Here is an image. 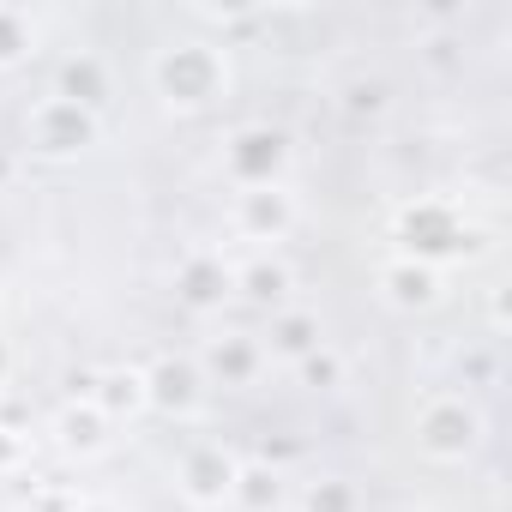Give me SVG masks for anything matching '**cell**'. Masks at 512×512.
Instances as JSON below:
<instances>
[{
  "label": "cell",
  "mask_w": 512,
  "mask_h": 512,
  "mask_svg": "<svg viewBox=\"0 0 512 512\" xmlns=\"http://www.w3.org/2000/svg\"><path fill=\"white\" fill-rule=\"evenodd\" d=\"M151 79H157L163 103L199 109V103H211V97L229 85V67H223V55H217L211 43H175V49H163V55L151 61Z\"/></svg>",
  "instance_id": "obj_1"
},
{
  "label": "cell",
  "mask_w": 512,
  "mask_h": 512,
  "mask_svg": "<svg viewBox=\"0 0 512 512\" xmlns=\"http://www.w3.org/2000/svg\"><path fill=\"white\" fill-rule=\"evenodd\" d=\"M398 241H404V260L416 266H434V260H452L470 241V223L458 217V205L446 199H416L398 211Z\"/></svg>",
  "instance_id": "obj_2"
},
{
  "label": "cell",
  "mask_w": 512,
  "mask_h": 512,
  "mask_svg": "<svg viewBox=\"0 0 512 512\" xmlns=\"http://www.w3.org/2000/svg\"><path fill=\"white\" fill-rule=\"evenodd\" d=\"M476 434H482V416H476L458 392H440V398H428V404L416 410V446H422L428 458H440V464L464 458V452L476 446Z\"/></svg>",
  "instance_id": "obj_3"
},
{
  "label": "cell",
  "mask_w": 512,
  "mask_h": 512,
  "mask_svg": "<svg viewBox=\"0 0 512 512\" xmlns=\"http://www.w3.org/2000/svg\"><path fill=\"white\" fill-rule=\"evenodd\" d=\"M25 133H31V151H43V157H73V151H85V145L97 139V115L79 109V103H67V97H43V103L31 109V121H25Z\"/></svg>",
  "instance_id": "obj_4"
},
{
  "label": "cell",
  "mask_w": 512,
  "mask_h": 512,
  "mask_svg": "<svg viewBox=\"0 0 512 512\" xmlns=\"http://www.w3.org/2000/svg\"><path fill=\"white\" fill-rule=\"evenodd\" d=\"M284 133L272 127H241L229 145H223V169L235 181V193H253V187H278V169H284Z\"/></svg>",
  "instance_id": "obj_5"
},
{
  "label": "cell",
  "mask_w": 512,
  "mask_h": 512,
  "mask_svg": "<svg viewBox=\"0 0 512 512\" xmlns=\"http://www.w3.org/2000/svg\"><path fill=\"white\" fill-rule=\"evenodd\" d=\"M175 296H181V308H193V314H217L229 296H235V266L223 260V253H187V260L175 266Z\"/></svg>",
  "instance_id": "obj_6"
},
{
  "label": "cell",
  "mask_w": 512,
  "mask_h": 512,
  "mask_svg": "<svg viewBox=\"0 0 512 512\" xmlns=\"http://www.w3.org/2000/svg\"><path fill=\"white\" fill-rule=\"evenodd\" d=\"M145 404L163 410V416H193L205 404V374L199 362H181V356H163L145 368Z\"/></svg>",
  "instance_id": "obj_7"
},
{
  "label": "cell",
  "mask_w": 512,
  "mask_h": 512,
  "mask_svg": "<svg viewBox=\"0 0 512 512\" xmlns=\"http://www.w3.org/2000/svg\"><path fill=\"white\" fill-rule=\"evenodd\" d=\"M235 452H223V446H193L187 458H181V494L193 500V506H223L229 500V488H235Z\"/></svg>",
  "instance_id": "obj_8"
},
{
  "label": "cell",
  "mask_w": 512,
  "mask_h": 512,
  "mask_svg": "<svg viewBox=\"0 0 512 512\" xmlns=\"http://www.w3.org/2000/svg\"><path fill=\"white\" fill-rule=\"evenodd\" d=\"M290 223H296L290 193H278V187L235 193V235H241V241H284Z\"/></svg>",
  "instance_id": "obj_9"
},
{
  "label": "cell",
  "mask_w": 512,
  "mask_h": 512,
  "mask_svg": "<svg viewBox=\"0 0 512 512\" xmlns=\"http://www.w3.org/2000/svg\"><path fill=\"white\" fill-rule=\"evenodd\" d=\"M260 368H266L260 338H211L205 344V362H199V374L205 380H223V386H253V380H260Z\"/></svg>",
  "instance_id": "obj_10"
},
{
  "label": "cell",
  "mask_w": 512,
  "mask_h": 512,
  "mask_svg": "<svg viewBox=\"0 0 512 512\" xmlns=\"http://www.w3.org/2000/svg\"><path fill=\"white\" fill-rule=\"evenodd\" d=\"M85 404H97L109 422H121V416H139V410H145V368H103V374L91 380Z\"/></svg>",
  "instance_id": "obj_11"
},
{
  "label": "cell",
  "mask_w": 512,
  "mask_h": 512,
  "mask_svg": "<svg viewBox=\"0 0 512 512\" xmlns=\"http://www.w3.org/2000/svg\"><path fill=\"white\" fill-rule=\"evenodd\" d=\"M320 344H326V338H320V314H308V308H278L260 350H272V356H284V362H302V356L320 350Z\"/></svg>",
  "instance_id": "obj_12"
},
{
  "label": "cell",
  "mask_w": 512,
  "mask_h": 512,
  "mask_svg": "<svg viewBox=\"0 0 512 512\" xmlns=\"http://www.w3.org/2000/svg\"><path fill=\"white\" fill-rule=\"evenodd\" d=\"M229 506H241V512H278L284 506V470L278 464H241L235 470V488H229Z\"/></svg>",
  "instance_id": "obj_13"
},
{
  "label": "cell",
  "mask_w": 512,
  "mask_h": 512,
  "mask_svg": "<svg viewBox=\"0 0 512 512\" xmlns=\"http://www.w3.org/2000/svg\"><path fill=\"white\" fill-rule=\"evenodd\" d=\"M380 290L398 308H428V302H440V272L434 266H416V260H392L380 272Z\"/></svg>",
  "instance_id": "obj_14"
},
{
  "label": "cell",
  "mask_w": 512,
  "mask_h": 512,
  "mask_svg": "<svg viewBox=\"0 0 512 512\" xmlns=\"http://www.w3.org/2000/svg\"><path fill=\"white\" fill-rule=\"evenodd\" d=\"M109 428H115V422H109L97 404H85V398H79V404H67V410H61V422H55L61 446H67V452H79V458L103 452V446H109Z\"/></svg>",
  "instance_id": "obj_15"
},
{
  "label": "cell",
  "mask_w": 512,
  "mask_h": 512,
  "mask_svg": "<svg viewBox=\"0 0 512 512\" xmlns=\"http://www.w3.org/2000/svg\"><path fill=\"white\" fill-rule=\"evenodd\" d=\"M235 296H247V302H266V308H284V296H290V266L284 260H247L241 272H235Z\"/></svg>",
  "instance_id": "obj_16"
},
{
  "label": "cell",
  "mask_w": 512,
  "mask_h": 512,
  "mask_svg": "<svg viewBox=\"0 0 512 512\" xmlns=\"http://www.w3.org/2000/svg\"><path fill=\"white\" fill-rule=\"evenodd\" d=\"M55 97H67V103H79V109H97V103L109 97V79H103V67H97L91 55H79V61H67Z\"/></svg>",
  "instance_id": "obj_17"
},
{
  "label": "cell",
  "mask_w": 512,
  "mask_h": 512,
  "mask_svg": "<svg viewBox=\"0 0 512 512\" xmlns=\"http://www.w3.org/2000/svg\"><path fill=\"white\" fill-rule=\"evenodd\" d=\"M302 512H362V500H356V488H350V482H338V476H320V482H308V494H302Z\"/></svg>",
  "instance_id": "obj_18"
},
{
  "label": "cell",
  "mask_w": 512,
  "mask_h": 512,
  "mask_svg": "<svg viewBox=\"0 0 512 512\" xmlns=\"http://www.w3.org/2000/svg\"><path fill=\"white\" fill-rule=\"evenodd\" d=\"M296 374H302V386L332 392V386H344V356H338L332 344H320V350H308V356L296 362Z\"/></svg>",
  "instance_id": "obj_19"
},
{
  "label": "cell",
  "mask_w": 512,
  "mask_h": 512,
  "mask_svg": "<svg viewBox=\"0 0 512 512\" xmlns=\"http://www.w3.org/2000/svg\"><path fill=\"white\" fill-rule=\"evenodd\" d=\"M31 49V19L19 7H0V67H13Z\"/></svg>",
  "instance_id": "obj_20"
},
{
  "label": "cell",
  "mask_w": 512,
  "mask_h": 512,
  "mask_svg": "<svg viewBox=\"0 0 512 512\" xmlns=\"http://www.w3.org/2000/svg\"><path fill=\"white\" fill-rule=\"evenodd\" d=\"M31 458V434H13V428H0V476L19 470Z\"/></svg>",
  "instance_id": "obj_21"
},
{
  "label": "cell",
  "mask_w": 512,
  "mask_h": 512,
  "mask_svg": "<svg viewBox=\"0 0 512 512\" xmlns=\"http://www.w3.org/2000/svg\"><path fill=\"white\" fill-rule=\"evenodd\" d=\"M356 109H386V85H356Z\"/></svg>",
  "instance_id": "obj_22"
},
{
  "label": "cell",
  "mask_w": 512,
  "mask_h": 512,
  "mask_svg": "<svg viewBox=\"0 0 512 512\" xmlns=\"http://www.w3.org/2000/svg\"><path fill=\"white\" fill-rule=\"evenodd\" d=\"M7 374H13V350H7V338H0V386H7Z\"/></svg>",
  "instance_id": "obj_23"
},
{
  "label": "cell",
  "mask_w": 512,
  "mask_h": 512,
  "mask_svg": "<svg viewBox=\"0 0 512 512\" xmlns=\"http://www.w3.org/2000/svg\"><path fill=\"white\" fill-rule=\"evenodd\" d=\"M79 512H115V506H103V500H79Z\"/></svg>",
  "instance_id": "obj_24"
}]
</instances>
